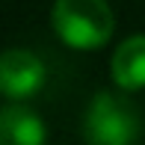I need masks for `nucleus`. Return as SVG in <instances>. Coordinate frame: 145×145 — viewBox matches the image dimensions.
Returning a JSON list of instances; mask_svg holds the SVG:
<instances>
[{"mask_svg": "<svg viewBox=\"0 0 145 145\" xmlns=\"http://www.w3.org/2000/svg\"><path fill=\"white\" fill-rule=\"evenodd\" d=\"M50 24L62 44L74 50H98L113 39L116 15L107 0H54Z\"/></svg>", "mask_w": 145, "mask_h": 145, "instance_id": "1", "label": "nucleus"}, {"mask_svg": "<svg viewBox=\"0 0 145 145\" xmlns=\"http://www.w3.org/2000/svg\"><path fill=\"white\" fill-rule=\"evenodd\" d=\"M142 116L121 92H98L83 113L86 145H139Z\"/></svg>", "mask_w": 145, "mask_h": 145, "instance_id": "2", "label": "nucleus"}, {"mask_svg": "<svg viewBox=\"0 0 145 145\" xmlns=\"http://www.w3.org/2000/svg\"><path fill=\"white\" fill-rule=\"evenodd\" d=\"M48 80V68L33 50L9 48L0 59V89L9 101H27L39 95Z\"/></svg>", "mask_w": 145, "mask_h": 145, "instance_id": "3", "label": "nucleus"}, {"mask_svg": "<svg viewBox=\"0 0 145 145\" xmlns=\"http://www.w3.org/2000/svg\"><path fill=\"white\" fill-rule=\"evenodd\" d=\"M110 77L121 92L145 89V33H136L118 42L110 59Z\"/></svg>", "mask_w": 145, "mask_h": 145, "instance_id": "4", "label": "nucleus"}, {"mask_svg": "<svg viewBox=\"0 0 145 145\" xmlns=\"http://www.w3.org/2000/svg\"><path fill=\"white\" fill-rule=\"evenodd\" d=\"M0 145H48L44 121L21 101H9L0 113Z\"/></svg>", "mask_w": 145, "mask_h": 145, "instance_id": "5", "label": "nucleus"}]
</instances>
